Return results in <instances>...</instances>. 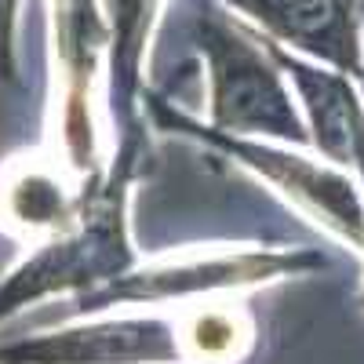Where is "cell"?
Listing matches in <instances>:
<instances>
[{
  "mask_svg": "<svg viewBox=\"0 0 364 364\" xmlns=\"http://www.w3.org/2000/svg\"><path fill=\"white\" fill-rule=\"evenodd\" d=\"M135 154V139L124 142L120 161L84 182V208L77 226L51 237L0 284V321L48 295L77 291L87 299L135 266V248L128 240V186Z\"/></svg>",
  "mask_w": 364,
  "mask_h": 364,
  "instance_id": "cell-1",
  "label": "cell"
},
{
  "mask_svg": "<svg viewBox=\"0 0 364 364\" xmlns=\"http://www.w3.org/2000/svg\"><path fill=\"white\" fill-rule=\"evenodd\" d=\"M200 48L208 51V128L245 139H281L295 146L310 142L306 117H299L281 66L266 48L255 44V37L237 33L226 22H211Z\"/></svg>",
  "mask_w": 364,
  "mask_h": 364,
  "instance_id": "cell-2",
  "label": "cell"
},
{
  "mask_svg": "<svg viewBox=\"0 0 364 364\" xmlns=\"http://www.w3.org/2000/svg\"><path fill=\"white\" fill-rule=\"evenodd\" d=\"M175 132H190L200 142L230 154L237 164H245L255 171L262 182H269L277 193H284L295 208H302L310 219H317L324 230L343 237L346 245L364 252V193L353 186V178L336 168V164H321L302 154H291L284 146L245 139V135H226L215 128H200L186 117H168Z\"/></svg>",
  "mask_w": 364,
  "mask_h": 364,
  "instance_id": "cell-3",
  "label": "cell"
},
{
  "mask_svg": "<svg viewBox=\"0 0 364 364\" xmlns=\"http://www.w3.org/2000/svg\"><path fill=\"white\" fill-rule=\"evenodd\" d=\"M321 266L317 252H230L193 262H168V266H146L128 269L124 277L99 288L95 295L80 299V310L99 314L113 306H161V302H186L211 291H237L255 288L266 281L288 277V273H306Z\"/></svg>",
  "mask_w": 364,
  "mask_h": 364,
  "instance_id": "cell-4",
  "label": "cell"
},
{
  "mask_svg": "<svg viewBox=\"0 0 364 364\" xmlns=\"http://www.w3.org/2000/svg\"><path fill=\"white\" fill-rule=\"evenodd\" d=\"M0 364H186L171 317H109L0 346Z\"/></svg>",
  "mask_w": 364,
  "mask_h": 364,
  "instance_id": "cell-5",
  "label": "cell"
},
{
  "mask_svg": "<svg viewBox=\"0 0 364 364\" xmlns=\"http://www.w3.org/2000/svg\"><path fill=\"white\" fill-rule=\"evenodd\" d=\"M109 44V18L99 0H55V51L63 73V146L77 175H99L91 84Z\"/></svg>",
  "mask_w": 364,
  "mask_h": 364,
  "instance_id": "cell-6",
  "label": "cell"
},
{
  "mask_svg": "<svg viewBox=\"0 0 364 364\" xmlns=\"http://www.w3.org/2000/svg\"><path fill=\"white\" fill-rule=\"evenodd\" d=\"M230 4L262 22L273 37L324 55L339 66V73L357 70V48L350 33L353 0H230Z\"/></svg>",
  "mask_w": 364,
  "mask_h": 364,
  "instance_id": "cell-7",
  "label": "cell"
},
{
  "mask_svg": "<svg viewBox=\"0 0 364 364\" xmlns=\"http://www.w3.org/2000/svg\"><path fill=\"white\" fill-rule=\"evenodd\" d=\"M80 208H84V190L70 193L48 171H18L15 178L4 182V197H0L4 223L18 226L22 233L58 237L77 226Z\"/></svg>",
  "mask_w": 364,
  "mask_h": 364,
  "instance_id": "cell-8",
  "label": "cell"
},
{
  "mask_svg": "<svg viewBox=\"0 0 364 364\" xmlns=\"http://www.w3.org/2000/svg\"><path fill=\"white\" fill-rule=\"evenodd\" d=\"M175 324L186 364H233L252 346V321L237 306H193Z\"/></svg>",
  "mask_w": 364,
  "mask_h": 364,
  "instance_id": "cell-9",
  "label": "cell"
},
{
  "mask_svg": "<svg viewBox=\"0 0 364 364\" xmlns=\"http://www.w3.org/2000/svg\"><path fill=\"white\" fill-rule=\"evenodd\" d=\"M15 0H0V80H15Z\"/></svg>",
  "mask_w": 364,
  "mask_h": 364,
  "instance_id": "cell-10",
  "label": "cell"
},
{
  "mask_svg": "<svg viewBox=\"0 0 364 364\" xmlns=\"http://www.w3.org/2000/svg\"><path fill=\"white\" fill-rule=\"evenodd\" d=\"M353 168L360 171V182H364V106L353 117Z\"/></svg>",
  "mask_w": 364,
  "mask_h": 364,
  "instance_id": "cell-11",
  "label": "cell"
},
{
  "mask_svg": "<svg viewBox=\"0 0 364 364\" xmlns=\"http://www.w3.org/2000/svg\"><path fill=\"white\" fill-rule=\"evenodd\" d=\"M360 80H364V73H360Z\"/></svg>",
  "mask_w": 364,
  "mask_h": 364,
  "instance_id": "cell-12",
  "label": "cell"
}]
</instances>
